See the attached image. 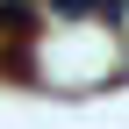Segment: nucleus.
I'll use <instances>...</instances> for the list:
<instances>
[{"label": "nucleus", "instance_id": "f257e3e1", "mask_svg": "<svg viewBox=\"0 0 129 129\" xmlns=\"http://www.w3.org/2000/svg\"><path fill=\"white\" fill-rule=\"evenodd\" d=\"M57 14H101V22H115L122 14V0H50Z\"/></svg>", "mask_w": 129, "mask_h": 129}]
</instances>
